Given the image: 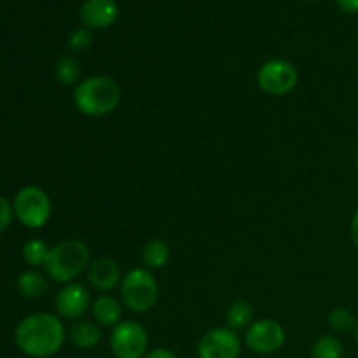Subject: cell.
I'll use <instances>...</instances> for the list:
<instances>
[{"instance_id":"obj_28","label":"cell","mask_w":358,"mask_h":358,"mask_svg":"<svg viewBox=\"0 0 358 358\" xmlns=\"http://www.w3.org/2000/svg\"><path fill=\"white\" fill-rule=\"evenodd\" d=\"M355 161H357V166H358V149H357V154H355Z\"/></svg>"},{"instance_id":"obj_11","label":"cell","mask_w":358,"mask_h":358,"mask_svg":"<svg viewBox=\"0 0 358 358\" xmlns=\"http://www.w3.org/2000/svg\"><path fill=\"white\" fill-rule=\"evenodd\" d=\"M87 282L94 290L101 294H108L121 287L122 269L117 261L110 257L93 259L86 271Z\"/></svg>"},{"instance_id":"obj_19","label":"cell","mask_w":358,"mask_h":358,"mask_svg":"<svg viewBox=\"0 0 358 358\" xmlns=\"http://www.w3.org/2000/svg\"><path fill=\"white\" fill-rule=\"evenodd\" d=\"M311 358H345V345L336 336L325 334L311 346Z\"/></svg>"},{"instance_id":"obj_22","label":"cell","mask_w":358,"mask_h":358,"mask_svg":"<svg viewBox=\"0 0 358 358\" xmlns=\"http://www.w3.org/2000/svg\"><path fill=\"white\" fill-rule=\"evenodd\" d=\"M93 44V35H91V30L87 27H79L69 35V45L72 51L83 52L87 51Z\"/></svg>"},{"instance_id":"obj_16","label":"cell","mask_w":358,"mask_h":358,"mask_svg":"<svg viewBox=\"0 0 358 358\" xmlns=\"http://www.w3.org/2000/svg\"><path fill=\"white\" fill-rule=\"evenodd\" d=\"M17 290L27 299H38L45 296L49 290V282L42 273L30 269V271L21 273L17 278Z\"/></svg>"},{"instance_id":"obj_23","label":"cell","mask_w":358,"mask_h":358,"mask_svg":"<svg viewBox=\"0 0 358 358\" xmlns=\"http://www.w3.org/2000/svg\"><path fill=\"white\" fill-rule=\"evenodd\" d=\"M14 208L3 196H0V233L13 224Z\"/></svg>"},{"instance_id":"obj_7","label":"cell","mask_w":358,"mask_h":358,"mask_svg":"<svg viewBox=\"0 0 358 358\" xmlns=\"http://www.w3.org/2000/svg\"><path fill=\"white\" fill-rule=\"evenodd\" d=\"M110 352L115 358H143L149 352V334L136 320H122L112 329Z\"/></svg>"},{"instance_id":"obj_20","label":"cell","mask_w":358,"mask_h":358,"mask_svg":"<svg viewBox=\"0 0 358 358\" xmlns=\"http://www.w3.org/2000/svg\"><path fill=\"white\" fill-rule=\"evenodd\" d=\"M327 322L332 331L339 332V334H348V332H355L358 318L346 308H334L329 311Z\"/></svg>"},{"instance_id":"obj_13","label":"cell","mask_w":358,"mask_h":358,"mask_svg":"<svg viewBox=\"0 0 358 358\" xmlns=\"http://www.w3.org/2000/svg\"><path fill=\"white\" fill-rule=\"evenodd\" d=\"M66 338L76 348L79 350H93L101 341V327L94 320L79 318L70 324L66 331Z\"/></svg>"},{"instance_id":"obj_21","label":"cell","mask_w":358,"mask_h":358,"mask_svg":"<svg viewBox=\"0 0 358 358\" xmlns=\"http://www.w3.org/2000/svg\"><path fill=\"white\" fill-rule=\"evenodd\" d=\"M51 248L48 243L42 240H30L24 243L23 247V259L28 266L37 268V266H44L48 261V255Z\"/></svg>"},{"instance_id":"obj_4","label":"cell","mask_w":358,"mask_h":358,"mask_svg":"<svg viewBox=\"0 0 358 358\" xmlns=\"http://www.w3.org/2000/svg\"><path fill=\"white\" fill-rule=\"evenodd\" d=\"M121 301L129 311L133 313H149L154 310L159 299V285L154 278L152 271L147 268L129 269L122 276L121 287Z\"/></svg>"},{"instance_id":"obj_25","label":"cell","mask_w":358,"mask_h":358,"mask_svg":"<svg viewBox=\"0 0 358 358\" xmlns=\"http://www.w3.org/2000/svg\"><path fill=\"white\" fill-rule=\"evenodd\" d=\"M338 7L343 13L348 14H357L358 13V0H336Z\"/></svg>"},{"instance_id":"obj_1","label":"cell","mask_w":358,"mask_h":358,"mask_svg":"<svg viewBox=\"0 0 358 358\" xmlns=\"http://www.w3.org/2000/svg\"><path fill=\"white\" fill-rule=\"evenodd\" d=\"M66 341L63 320L55 313H34L17 324L14 343L27 357L49 358L59 352Z\"/></svg>"},{"instance_id":"obj_8","label":"cell","mask_w":358,"mask_h":358,"mask_svg":"<svg viewBox=\"0 0 358 358\" xmlns=\"http://www.w3.org/2000/svg\"><path fill=\"white\" fill-rule=\"evenodd\" d=\"M285 339V329L278 320H273V318L254 320L245 332V345L257 355H275L283 348Z\"/></svg>"},{"instance_id":"obj_29","label":"cell","mask_w":358,"mask_h":358,"mask_svg":"<svg viewBox=\"0 0 358 358\" xmlns=\"http://www.w3.org/2000/svg\"><path fill=\"white\" fill-rule=\"evenodd\" d=\"M310 2H315V0H310Z\"/></svg>"},{"instance_id":"obj_26","label":"cell","mask_w":358,"mask_h":358,"mask_svg":"<svg viewBox=\"0 0 358 358\" xmlns=\"http://www.w3.org/2000/svg\"><path fill=\"white\" fill-rule=\"evenodd\" d=\"M350 236H352L353 245L358 248V208L355 210L352 217V222H350Z\"/></svg>"},{"instance_id":"obj_17","label":"cell","mask_w":358,"mask_h":358,"mask_svg":"<svg viewBox=\"0 0 358 358\" xmlns=\"http://www.w3.org/2000/svg\"><path fill=\"white\" fill-rule=\"evenodd\" d=\"M254 322V308L247 299H236L226 311V324L233 331L248 329Z\"/></svg>"},{"instance_id":"obj_5","label":"cell","mask_w":358,"mask_h":358,"mask_svg":"<svg viewBox=\"0 0 358 358\" xmlns=\"http://www.w3.org/2000/svg\"><path fill=\"white\" fill-rule=\"evenodd\" d=\"M14 217L28 229H41L52 215L51 198L44 189L27 185L20 189L13 203Z\"/></svg>"},{"instance_id":"obj_3","label":"cell","mask_w":358,"mask_h":358,"mask_svg":"<svg viewBox=\"0 0 358 358\" xmlns=\"http://www.w3.org/2000/svg\"><path fill=\"white\" fill-rule=\"evenodd\" d=\"M91 250L83 240L59 241L58 245L51 247L45 261V275L56 283L76 282L84 271H87L91 264Z\"/></svg>"},{"instance_id":"obj_27","label":"cell","mask_w":358,"mask_h":358,"mask_svg":"<svg viewBox=\"0 0 358 358\" xmlns=\"http://www.w3.org/2000/svg\"><path fill=\"white\" fill-rule=\"evenodd\" d=\"M353 334H355V339H357V343H358V324H357V327H355V332H353Z\"/></svg>"},{"instance_id":"obj_2","label":"cell","mask_w":358,"mask_h":358,"mask_svg":"<svg viewBox=\"0 0 358 358\" xmlns=\"http://www.w3.org/2000/svg\"><path fill=\"white\" fill-rule=\"evenodd\" d=\"M121 86L108 76H91L80 80L73 90V105L87 117H105L119 107Z\"/></svg>"},{"instance_id":"obj_10","label":"cell","mask_w":358,"mask_h":358,"mask_svg":"<svg viewBox=\"0 0 358 358\" xmlns=\"http://www.w3.org/2000/svg\"><path fill=\"white\" fill-rule=\"evenodd\" d=\"M91 294L80 282L65 283L55 297L56 315L65 320H79L91 310Z\"/></svg>"},{"instance_id":"obj_15","label":"cell","mask_w":358,"mask_h":358,"mask_svg":"<svg viewBox=\"0 0 358 358\" xmlns=\"http://www.w3.org/2000/svg\"><path fill=\"white\" fill-rule=\"evenodd\" d=\"M170 261V245L161 238H152L147 241L142 248V262L143 268L156 271L164 268Z\"/></svg>"},{"instance_id":"obj_9","label":"cell","mask_w":358,"mask_h":358,"mask_svg":"<svg viewBox=\"0 0 358 358\" xmlns=\"http://www.w3.org/2000/svg\"><path fill=\"white\" fill-rule=\"evenodd\" d=\"M241 338L229 327H213L198 343L199 358H240Z\"/></svg>"},{"instance_id":"obj_24","label":"cell","mask_w":358,"mask_h":358,"mask_svg":"<svg viewBox=\"0 0 358 358\" xmlns=\"http://www.w3.org/2000/svg\"><path fill=\"white\" fill-rule=\"evenodd\" d=\"M143 358H178V357H177V353L173 352V350L163 348V346H159V348L149 350V352L143 355Z\"/></svg>"},{"instance_id":"obj_6","label":"cell","mask_w":358,"mask_h":358,"mask_svg":"<svg viewBox=\"0 0 358 358\" xmlns=\"http://www.w3.org/2000/svg\"><path fill=\"white\" fill-rule=\"evenodd\" d=\"M299 84V72L290 62L275 58L257 70V86L271 96H285Z\"/></svg>"},{"instance_id":"obj_12","label":"cell","mask_w":358,"mask_h":358,"mask_svg":"<svg viewBox=\"0 0 358 358\" xmlns=\"http://www.w3.org/2000/svg\"><path fill=\"white\" fill-rule=\"evenodd\" d=\"M119 17V6L115 0H86L80 7V20L87 28L105 30Z\"/></svg>"},{"instance_id":"obj_18","label":"cell","mask_w":358,"mask_h":358,"mask_svg":"<svg viewBox=\"0 0 358 358\" xmlns=\"http://www.w3.org/2000/svg\"><path fill=\"white\" fill-rule=\"evenodd\" d=\"M55 76L62 86H77L80 83V63L70 55H63L55 63Z\"/></svg>"},{"instance_id":"obj_14","label":"cell","mask_w":358,"mask_h":358,"mask_svg":"<svg viewBox=\"0 0 358 358\" xmlns=\"http://www.w3.org/2000/svg\"><path fill=\"white\" fill-rule=\"evenodd\" d=\"M91 315L100 327H112L122 322V303L108 294H101L91 303Z\"/></svg>"}]
</instances>
